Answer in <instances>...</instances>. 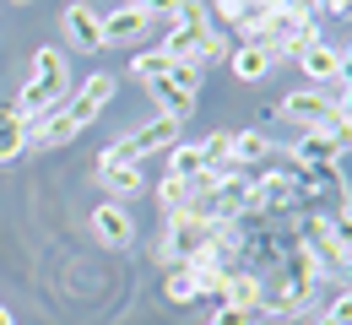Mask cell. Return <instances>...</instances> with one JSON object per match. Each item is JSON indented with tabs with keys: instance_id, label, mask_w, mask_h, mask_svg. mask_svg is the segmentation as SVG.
I'll use <instances>...</instances> for the list:
<instances>
[{
	"instance_id": "6da1fadb",
	"label": "cell",
	"mask_w": 352,
	"mask_h": 325,
	"mask_svg": "<svg viewBox=\"0 0 352 325\" xmlns=\"http://www.w3.org/2000/svg\"><path fill=\"white\" fill-rule=\"evenodd\" d=\"M244 44H261L271 49L276 60H298L309 44H320V27L298 0H282V5H255L244 22H239Z\"/></svg>"
},
{
	"instance_id": "7a4b0ae2",
	"label": "cell",
	"mask_w": 352,
	"mask_h": 325,
	"mask_svg": "<svg viewBox=\"0 0 352 325\" xmlns=\"http://www.w3.org/2000/svg\"><path fill=\"white\" fill-rule=\"evenodd\" d=\"M71 93V71H65V54L60 49H33V76H28V87L16 93V109H22V120L33 125V120H44L49 109H60Z\"/></svg>"
},
{
	"instance_id": "3957f363",
	"label": "cell",
	"mask_w": 352,
	"mask_h": 325,
	"mask_svg": "<svg viewBox=\"0 0 352 325\" xmlns=\"http://www.w3.org/2000/svg\"><path fill=\"white\" fill-rule=\"evenodd\" d=\"M276 109H282L287 125H298V131H320V136H336L342 146H352V131H347V120L336 114V98H331V93H320V87H298V93L282 98Z\"/></svg>"
},
{
	"instance_id": "277c9868",
	"label": "cell",
	"mask_w": 352,
	"mask_h": 325,
	"mask_svg": "<svg viewBox=\"0 0 352 325\" xmlns=\"http://www.w3.org/2000/svg\"><path fill=\"white\" fill-rule=\"evenodd\" d=\"M163 54H168V60H184V65H201V71H206V65H212V60H228V54H233V49H228V38H222V27H168V38H163Z\"/></svg>"
},
{
	"instance_id": "5b68a950",
	"label": "cell",
	"mask_w": 352,
	"mask_h": 325,
	"mask_svg": "<svg viewBox=\"0 0 352 325\" xmlns=\"http://www.w3.org/2000/svg\"><path fill=\"white\" fill-rule=\"evenodd\" d=\"M298 244H304V255L314 260V271H320V277L347 282L352 260L342 255V244H336V233H331V223H325V217H304V223H298Z\"/></svg>"
},
{
	"instance_id": "8992f818",
	"label": "cell",
	"mask_w": 352,
	"mask_h": 325,
	"mask_svg": "<svg viewBox=\"0 0 352 325\" xmlns=\"http://www.w3.org/2000/svg\"><path fill=\"white\" fill-rule=\"evenodd\" d=\"M114 93H120V82H114L109 71H92L87 82L76 87V98H65V114H71V120H76V125L87 131L92 120H98V114L109 109V98H114Z\"/></svg>"
},
{
	"instance_id": "52a82bcc",
	"label": "cell",
	"mask_w": 352,
	"mask_h": 325,
	"mask_svg": "<svg viewBox=\"0 0 352 325\" xmlns=\"http://www.w3.org/2000/svg\"><path fill=\"white\" fill-rule=\"evenodd\" d=\"M92 233H98L103 249H131V244H135V223H131V212H125L120 201L92 206Z\"/></svg>"
},
{
	"instance_id": "ba28073f",
	"label": "cell",
	"mask_w": 352,
	"mask_h": 325,
	"mask_svg": "<svg viewBox=\"0 0 352 325\" xmlns=\"http://www.w3.org/2000/svg\"><path fill=\"white\" fill-rule=\"evenodd\" d=\"M65 38L82 54H98L103 49V11H92L87 0H71L65 5Z\"/></svg>"
},
{
	"instance_id": "9c48e42d",
	"label": "cell",
	"mask_w": 352,
	"mask_h": 325,
	"mask_svg": "<svg viewBox=\"0 0 352 325\" xmlns=\"http://www.w3.org/2000/svg\"><path fill=\"white\" fill-rule=\"evenodd\" d=\"M146 27H152V16H146V11H135V5L103 11V49H109V44H120V49L141 44V38H146Z\"/></svg>"
},
{
	"instance_id": "30bf717a",
	"label": "cell",
	"mask_w": 352,
	"mask_h": 325,
	"mask_svg": "<svg viewBox=\"0 0 352 325\" xmlns=\"http://www.w3.org/2000/svg\"><path fill=\"white\" fill-rule=\"evenodd\" d=\"M98 185L109 190V201H125L146 179H141V163H109V157H98Z\"/></svg>"
},
{
	"instance_id": "8fae6325",
	"label": "cell",
	"mask_w": 352,
	"mask_h": 325,
	"mask_svg": "<svg viewBox=\"0 0 352 325\" xmlns=\"http://www.w3.org/2000/svg\"><path fill=\"white\" fill-rule=\"evenodd\" d=\"M228 65H233V76H239V82H265V76L276 71V54L261 49V44H239L233 54H228Z\"/></svg>"
},
{
	"instance_id": "7c38bea8",
	"label": "cell",
	"mask_w": 352,
	"mask_h": 325,
	"mask_svg": "<svg viewBox=\"0 0 352 325\" xmlns=\"http://www.w3.org/2000/svg\"><path fill=\"white\" fill-rule=\"evenodd\" d=\"M28 152V120L16 103H0V163H16Z\"/></svg>"
},
{
	"instance_id": "4fadbf2b",
	"label": "cell",
	"mask_w": 352,
	"mask_h": 325,
	"mask_svg": "<svg viewBox=\"0 0 352 325\" xmlns=\"http://www.w3.org/2000/svg\"><path fill=\"white\" fill-rule=\"evenodd\" d=\"M298 65H304V76L309 82H342V49H331V44H309L304 54H298Z\"/></svg>"
},
{
	"instance_id": "5bb4252c",
	"label": "cell",
	"mask_w": 352,
	"mask_h": 325,
	"mask_svg": "<svg viewBox=\"0 0 352 325\" xmlns=\"http://www.w3.org/2000/svg\"><path fill=\"white\" fill-rule=\"evenodd\" d=\"M146 93L157 98V109H163L168 120H179V125H184V120L195 114V93H184V87H174L168 76H157V82H146Z\"/></svg>"
},
{
	"instance_id": "9a60e30c",
	"label": "cell",
	"mask_w": 352,
	"mask_h": 325,
	"mask_svg": "<svg viewBox=\"0 0 352 325\" xmlns=\"http://www.w3.org/2000/svg\"><path fill=\"white\" fill-rule=\"evenodd\" d=\"M212 163H206V152H201V141H179V146H168V179H201Z\"/></svg>"
},
{
	"instance_id": "2e32d148",
	"label": "cell",
	"mask_w": 352,
	"mask_h": 325,
	"mask_svg": "<svg viewBox=\"0 0 352 325\" xmlns=\"http://www.w3.org/2000/svg\"><path fill=\"white\" fill-rule=\"evenodd\" d=\"M271 152H276V141L265 136L261 125H255V131H239V136H233V168H250V163H265Z\"/></svg>"
},
{
	"instance_id": "e0dca14e",
	"label": "cell",
	"mask_w": 352,
	"mask_h": 325,
	"mask_svg": "<svg viewBox=\"0 0 352 325\" xmlns=\"http://www.w3.org/2000/svg\"><path fill=\"white\" fill-rule=\"evenodd\" d=\"M347 146L336 136H320V131H304L298 136V146H293V163H336Z\"/></svg>"
},
{
	"instance_id": "ac0fdd59",
	"label": "cell",
	"mask_w": 352,
	"mask_h": 325,
	"mask_svg": "<svg viewBox=\"0 0 352 325\" xmlns=\"http://www.w3.org/2000/svg\"><path fill=\"white\" fill-rule=\"evenodd\" d=\"M163 298L168 304H190V298H201V282L190 266H168V277H163Z\"/></svg>"
},
{
	"instance_id": "d6986e66",
	"label": "cell",
	"mask_w": 352,
	"mask_h": 325,
	"mask_svg": "<svg viewBox=\"0 0 352 325\" xmlns=\"http://www.w3.org/2000/svg\"><path fill=\"white\" fill-rule=\"evenodd\" d=\"M174 71V60L163 54V49H141V54H131V76H141V82H157V76H168Z\"/></svg>"
},
{
	"instance_id": "ffe728a7",
	"label": "cell",
	"mask_w": 352,
	"mask_h": 325,
	"mask_svg": "<svg viewBox=\"0 0 352 325\" xmlns=\"http://www.w3.org/2000/svg\"><path fill=\"white\" fill-rule=\"evenodd\" d=\"M190 201H195V185H190V179H168V174H163V185H157V206H163V212H184Z\"/></svg>"
},
{
	"instance_id": "44dd1931",
	"label": "cell",
	"mask_w": 352,
	"mask_h": 325,
	"mask_svg": "<svg viewBox=\"0 0 352 325\" xmlns=\"http://www.w3.org/2000/svg\"><path fill=\"white\" fill-rule=\"evenodd\" d=\"M255 5H265V0H206V11H217V22H212V27H222V22H233V27H239Z\"/></svg>"
},
{
	"instance_id": "7402d4cb",
	"label": "cell",
	"mask_w": 352,
	"mask_h": 325,
	"mask_svg": "<svg viewBox=\"0 0 352 325\" xmlns=\"http://www.w3.org/2000/svg\"><path fill=\"white\" fill-rule=\"evenodd\" d=\"M201 152H206V163H212V168H233V136H228V131H212V136L201 141Z\"/></svg>"
},
{
	"instance_id": "603a6c76",
	"label": "cell",
	"mask_w": 352,
	"mask_h": 325,
	"mask_svg": "<svg viewBox=\"0 0 352 325\" xmlns=\"http://www.w3.org/2000/svg\"><path fill=\"white\" fill-rule=\"evenodd\" d=\"M174 22L179 27H212V11H206V0H179Z\"/></svg>"
},
{
	"instance_id": "cb8c5ba5",
	"label": "cell",
	"mask_w": 352,
	"mask_h": 325,
	"mask_svg": "<svg viewBox=\"0 0 352 325\" xmlns=\"http://www.w3.org/2000/svg\"><path fill=\"white\" fill-rule=\"evenodd\" d=\"M261 320H265L261 309H217L206 325H261Z\"/></svg>"
},
{
	"instance_id": "d4e9b609",
	"label": "cell",
	"mask_w": 352,
	"mask_h": 325,
	"mask_svg": "<svg viewBox=\"0 0 352 325\" xmlns=\"http://www.w3.org/2000/svg\"><path fill=\"white\" fill-rule=\"evenodd\" d=\"M325 320H331V325H352V287H342V293L331 298V309H325Z\"/></svg>"
},
{
	"instance_id": "484cf974",
	"label": "cell",
	"mask_w": 352,
	"mask_h": 325,
	"mask_svg": "<svg viewBox=\"0 0 352 325\" xmlns=\"http://www.w3.org/2000/svg\"><path fill=\"white\" fill-rule=\"evenodd\" d=\"M331 233H336V244H342V255H347V260H352V201H347V206H342V217L331 223Z\"/></svg>"
},
{
	"instance_id": "4316f807",
	"label": "cell",
	"mask_w": 352,
	"mask_h": 325,
	"mask_svg": "<svg viewBox=\"0 0 352 325\" xmlns=\"http://www.w3.org/2000/svg\"><path fill=\"white\" fill-rule=\"evenodd\" d=\"M135 11H146V16H152V22H157V16H168V22H174V11H179V0H131Z\"/></svg>"
},
{
	"instance_id": "83f0119b",
	"label": "cell",
	"mask_w": 352,
	"mask_h": 325,
	"mask_svg": "<svg viewBox=\"0 0 352 325\" xmlns=\"http://www.w3.org/2000/svg\"><path fill=\"white\" fill-rule=\"evenodd\" d=\"M298 5H304L309 16H314V11H331V16H342V5H347V0H298Z\"/></svg>"
},
{
	"instance_id": "f1b7e54d",
	"label": "cell",
	"mask_w": 352,
	"mask_h": 325,
	"mask_svg": "<svg viewBox=\"0 0 352 325\" xmlns=\"http://www.w3.org/2000/svg\"><path fill=\"white\" fill-rule=\"evenodd\" d=\"M336 114H342V120H347V125H352V87H347V93H342V98H336Z\"/></svg>"
},
{
	"instance_id": "f546056e",
	"label": "cell",
	"mask_w": 352,
	"mask_h": 325,
	"mask_svg": "<svg viewBox=\"0 0 352 325\" xmlns=\"http://www.w3.org/2000/svg\"><path fill=\"white\" fill-rule=\"evenodd\" d=\"M342 87H352V49H342Z\"/></svg>"
},
{
	"instance_id": "4dcf8cb0",
	"label": "cell",
	"mask_w": 352,
	"mask_h": 325,
	"mask_svg": "<svg viewBox=\"0 0 352 325\" xmlns=\"http://www.w3.org/2000/svg\"><path fill=\"white\" fill-rule=\"evenodd\" d=\"M0 325H16V320H11V309H6V304H0Z\"/></svg>"
},
{
	"instance_id": "1f68e13d",
	"label": "cell",
	"mask_w": 352,
	"mask_h": 325,
	"mask_svg": "<svg viewBox=\"0 0 352 325\" xmlns=\"http://www.w3.org/2000/svg\"><path fill=\"white\" fill-rule=\"evenodd\" d=\"M314 325H331V320H325V315H314Z\"/></svg>"
},
{
	"instance_id": "d6a6232c",
	"label": "cell",
	"mask_w": 352,
	"mask_h": 325,
	"mask_svg": "<svg viewBox=\"0 0 352 325\" xmlns=\"http://www.w3.org/2000/svg\"><path fill=\"white\" fill-rule=\"evenodd\" d=\"M16 5H28V0H16Z\"/></svg>"
},
{
	"instance_id": "836d02e7",
	"label": "cell",
	"mask_w": 352,
	"mask_h": 325,
	"mask_svg": "<svg viewBox=\"0 0 352 325\" xmlns=\"http://www.w3.org/2000/svg\"><path fill=\"white\" fill-rule=\"evenodd\" d=\"M347 131H352V125H347Z\"/></svg>"
}]
</instances>
